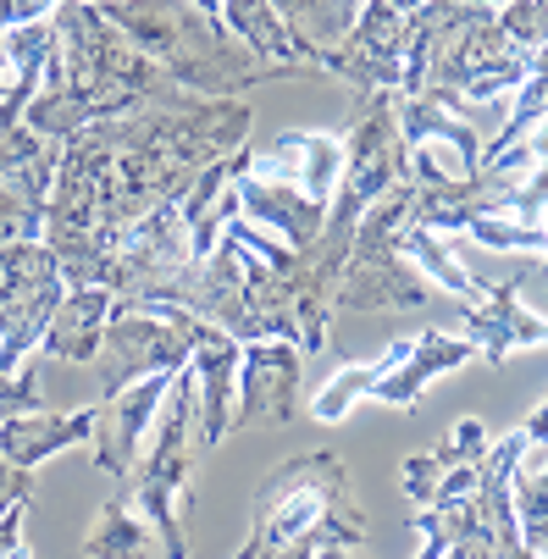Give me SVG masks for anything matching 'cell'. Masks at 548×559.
<instances>
[{"label": "cell", "instance_id": "obj_28", "mask_svg": "<svg viewBox=\"0 0 548 559\" xmlns=\"http://www.w3.org/2000/svg\"><path fill=\"white\" fill-rule=\"evenodd\" d=\"M465 233H472V245H483V250H548V227L521 222V216H510V211L477 216Z\"/></svg>", "mask_w": 548, "mask_h": 559}, {"label": "cell", "instance_id": "obj_37", "mask_svg": "<svg viewBox=\"0 0 548 559\" xmlns=\"http://www.w3.org/2000/svg\"><path fill=\"white\" fill-rule=\"evenodd\" d=\"M521 432H526V443H548V399L526 416V427H521Z\"/></svg>", "mask_w": 548, "mask_h": 559}, {"label": "cell", "instance_id": "obj_39", "mask_svg": "<svg viewBox=\"0 0 548 559\" xmlns=\"http://www.w3.org/2000/svg\"><path fill=\"white\" fill-rule=\"evenodd\" d=\"M189 7H200L205 17H222V0H189Z\"/></svg>", "mask_w": 548, "mask_h": 559}, {"label": "cell", "instance_id": "obj_13", "mask_svg": "<svg viewBox=\"0 0 548 559\" xmlns=\"http://www.w3.org/2000/svg\"><path fill=\"white\" fill-rule=\"evenodd\" d=\"M233 200H239V216L277 233L288 250H310L322 238V222H327V205L310 200L305 189L294 183H277V178H261L250 167V150H239V173H233Z\"/></svg>", "mask_w": 548, "mask_h": 559}, {"label": "cell", "instance_id": "obj_23", "mask_svg": "<svg viewBox=\"0 0 548 559\" xmlns=\"http://www.w3.org/2000/svg\"><path fill=\"white\" fill-rule=\"evenodd\" d=\"M222 23H227L233 39H239L245 50H255L261 61H277V67H310L305 50L294 45V34L283 28V17H277L272 0H222ZM310 72H317V67H310Z\"/></svg>", "mask_w": 548, "mask_h": 559}, {"label": "cell", "instance_id": "obj_3", "mask_svg": "<svg viewBox=\"0 0 548 559\" xmlns=\"http://www.w3.org/2000/svg\"><path fill=\"white\" fill-rule=\"evenodd\" d=\"M128 45H139L155 67H162L178 90L200 100H239L255 84H283V78H305L310 67H277L261 61L227 34L222 17H205L189 0H106L100 7Z\"/></svg>", "mask_w": 548, "mask_h": 559}, {"label": "cell", "instance_id": "obj_35", "mask_svg": "<svg viewBox=\"0 0 548 559\" xmlns=\"http://www.w3.org/2000/svg\"><path fill=\"white\" fill-rule=\"evenodd\" d=\"M61 7V0H0V34L17 28V23H39Z\"/></svg>", "mask_w": 548, "mask_h": 559}, {"label": "cell", "instance_id": "obj_20", "mask_svg": "<svg viewBox=\"0 0 548 559\" xmlns=\"http://www.w3.org/2000/svg\"><path fill=\"white\" fill-rule=\"evenodd\" d=\"M394 122H400V139L405 150H427V144H449L460 155V178H477L483 173V133L472 117H454L432 100H416V95H400L394 90Z\"/></svg>", "mask_w": 548, "mask_h": 559}, {"label": "cell", "instance_id": "obj_9", "mask_svg": "<svg viewBox=\"0 0 548 559\" xmlns=\"http://www.w3.org/2000/svg\"><path fill=\"white\" fill-rule=\"evenodd\" d=\"M61 294H67V277L39 238L0 245V371H17L39 349Z\"/></svg>", "mask_w": 548, "mask_h": 559}, {"label": "cell", "instance_id": "obj_33", "mask_svg": "<svg viewBox=\"0 0 548 559\" xmlns=\"http://www.w3.org/2000/svg\"><path fill=\"white\" fill-rule=\"evenodd\" d=\"M50 144L39 133H28L23 122H0V173H12L23 162H34V155H45Z\"/></svg>", "mask_w": 548, "mask_h": 559}, {"label": "cell", "instance_id": "obj_5", "mask_svg": "<svg viewBox=\"0 0 548 559\" xmlns=\"http://www.w3.org/2000/svg\"><path fill=\"white\" fill-rule=\"evenodd\" d=\"M150 432H155L150 454L128 476V504L162 537L167 559H189V537H183V499H189V471H194V371L189 366L172 371Z\"/></svg>", "mask_w": 548, "mask_h": 559}, {"label": "cell", "instance_id": "obj_38", "mask_svg": "<svg viewBox=\"0 0 548 559\" xmlns=\"http://www.w3.org/2000/svg\"><path fill=\"white\" fill-rule=\"evenodd\" d=\"M388 7H394L400 17H410V12H421V7H427V0H388Z\"/></svg>", "mask_w": 548, "mask_h": 559}, {"label": "cell", "instance_id": "obj_15", "mask_svg": "<svg viewBox=\"0 0 548 559\" xmlns=\"http://www.w3.org/2000/svg\"><path fill=\"white\" fill-rule=\"evenodd\" d=\"M472 355H477L472 338H454V333H438V328L421 333V338H405V344H394V349L382 355V371L371 382V399H382V405H394V411H416L427 382L460 371Z\"/></svg>", "mask_w": 548, "mask_h": 559}, {"label": "cell", "instance_id": "obj_16", "mask_svg": "<svg viewBox=\"0 0 548 559\" xmlns=\"http://www.w3.org/2000/svg\"><path fill=\"white\" fill-rule=\"evenodd\" d=\"M239 355H245V344L227 338L222 328H211V338L189 355V371H194V443H200V449H216L222 438H233Z\"/></svg>", "mask_w": 548, "mask_h": 559}, {"label": "cell", "instance_id": "obj_26", "mask_svg": "<svg viewBox=\"0 0 548 559\" xmlns=\"http://www.w3.org/2000/svg\"><path fill=\"white\" fill-rule=\"evenodd\" d=\"M400 255H405V261H410V266H416L427 283H438V288L460 294L465 305H472V299H483V283H472V272L460 266V255L449 250V238H443V233L405 222V233H400Z\"/></svg>", "mask_w": 548, "mask_h": 559}, {"label": "cell", "instance_id": "obj_42", "mask_svg": "<svg viewBox=\"0 0 548 559\" xmlns=\"http://www.w3.org/2000/svg\"><path fill=\"white\" fill-rule=\"evenodd\" d=\"M7 559H28V548H17V554H7Z\"/></svg>", "mask_w": 548, "mask_h": 559}, {"label": "cell", "instance_id": "obj_29", "mask_svg": "<svg viewBox=\"0 0 548 559\" xmlns=\"http://www.w3.org/2000/svg\"><path fill=\"white\" fill-rule=\"evenodd\" d=\"M499 28L521 50H543L548 45V0H504V7H499Z\"/></svg>", "mask_w": 548, "mask_h": 559}, {"label": "cell", "instance_id": "obj_32", "mask_svg": "<svg viewBox=\"0 0 548 559\" xmlns=\"http://www.w3.org/2000/svg\"><path fill=\"white\" fill-rule=\"evenodd\" d=\"M39 371H0V421L7 416H23V411H39Z\"/></svg>", "mask_w": 548, "mask_h": 559}, {"label": "cell", "instance_id": "obj_1", "mask_svg": "<svg viewBox=\"0 0 548 559\" xmlns=\"http://www.w3.org/2000/svg\"><path fill=\"white\" fill-rule=\"evenodd\" d=\"M50 28L56 50L45 61L39 95L23 111V128L39 133L45 144H67L90 122L189 100V90H178L139 45H128V34H117L111 17L90 0H61L50 12Z\"/></svg>", "mask_w": 548, "mask_h": 559}, {"label": "cell", "instance_id": "obj_19", "mask_svg": "<svg viewBox=\"0 0 548 559\" xmlns=\"http://www.w3.org/2000/svg\"><path fill=\"white\" fill-rule=\"evenodd\" d=\"M111 305H117L111 288H67L61 305L50 310V322H45L39 349L50 360H67V366H95L106 322H111Z\"/></svg>", "mask_w": 548, "mask_h": 559}, {"label": "cell", "instance_id": "obj_31", "mask_svg": "<svg viewBox=\"0 0 548 559\" xmlns=\"http://www.w3.org/2000/svg\"><path fill=\"white\" fill-rule=\"evenodd\" d=\"M438 476H443V465H438V454L432 449H416L410 460H405V471H400V488L410 493V504H432V488H438Z\"/></svg>", "mask_w": 548, "mask_h": 559}, {"label": "cell", "instance_id": "obj_10", "mask_svg": "<svg viewBox=\"0 0 548 559\" xmlns=\"http://www.w3.org/2000/svg\"><path fill=\"white\" fill-rule=\"evenodd\" d=\"M405 39H410V17H400L388 0H366L355 28L344 34V45L322 61V72L344 78L360 95H382L400 90L405 78Z\"/></svg>", "mask_w": 548, "mask_h": 559}, {"label": "cell", "instance_id": "obj_25", "mask_svg": "<svg viewBox=\"0 0 548 559\" xmlns=\"http://www.w3.org/2000/svg\"><path fill=\"white\" fill-rule=\"evenodd\" d=\"M510 488H515L521 543L548 559V443H526V454L515 460V483Z\"/></svg>", "mask_w": 548, "mask_h": 559}, {"label": "cell", "instance_id": "obj_6", "mask_svg": "<svg viewBox=\"0 0 548 559\" xmlns=\"http://www.w3.org/2000/svg\"><path fill=\"white\" fill-rule=\"evenodd\" d=\"M410 222V183H394L355 222V250L333 294V316H377V310H421L432 299L427 277L400 255V233Z\"/></svg>", "mask_w": 548, "mask_h": 559}, {"label": "cell", "instance_id": "obj_27", "mask_svg": "<svg viewBox=\"0 0 548 559\" xmlns=\"http://www.w3.org/2000/svg\"><path fill=\"white\" fill-rule=\"evenodd\" d=\"M377 371H382V360H371V366H344L322 393H317V405H310V416H317V421H344L355 405H360V399H371V382H377Z\"/></svg>", "mask_w": 548, "mask_h": 559}, {"label": "cell", "instance_id": "obj_34", "mask_svg": "<svg viewBox=\"0 0 548 559\" xmlns=\"http://www.w3.org/2000/svg\"><path fill=\"white\" fill-rule=\"evenodd\" d=\"M17 504H34V471H23L0 454V515L17 510Z\"/></svg>", "mask_w": 548, "mask_h": 559}, {"label": "cell", "instance_id": "obj_21", "mask_svg": "<svg viewBox=\"0 0 548 559\" xmlns=\"http://www.w3.org/2000/svg\"><path fill=\"white\" fill-rule=\"evenodd\" d=\"M84 438H95V405L61 411V416L23 411V416H7V421H0V454H7L12 465H23V471L45 465L50 454H61V449H72V443H84Z\"/></svg>", "mask_w": 548, "mask_h": 559}, {"label": "cell", "instance_id": "obj_4", "mask_svg": "<svg viewBox=\"0 0 548 559\" xmlns=\"http://www.w3.org/2000/svg\"><path fill=\"white\" fill-rule=\"evenodd\" d=\"M288 543L310 548H360L366 543V510L349 488V460L338 449L294 454L283 460L250 504V532L233 559H266Z\"/></svg>", "mask_w": 548, "mask_h": 559}, {"label": "cell", "instance_id": "obj_7", "mask_svg": "<svg viewBox=\"0 0 548 559\" xmlns=\"http://www.w3.org/2000/svg\"><path fill=\"white\" fill-rule=\"evenodd\" d=\"M211 338V322L178 310V305H111V322L95 355L100 371V399L122 393L128 382L162 377V371H183L189 355Z\"/></svg>", "mask_w": 548, "mask_h": 559}, {"label": "cell", "instance_id": "obj_18", "mask_svg": "<svg viewBox=\"0 0 548 559\" xmlns=\"http://www.w3.org/2000/svg\"><path fill=\"white\" fill-rule=\"evenodd\" d=\"M250 167H255L261 178L294 183V189H305L310 200L333 205V189H338V178H344V139H333V133H299V128H294V133H277L272 150L250 155Z\"/></svg>", "mask_w": 548, "mask_h": 559}, {"label": "cell", "instance_id": "obj_43", "mask_svg": "<svg viewBox=\"0 0 548 559\" xmlns=\"http://www.w3.org/2000/svg\"><path fill=\"white\" fill-rule=\"evenodd\" d=\"M90 7H106V0H90Z\"/></svg>", "mask_w": 548, "mask_h": 559}, {"label": "cell", "instance_id": "obj_14", "mask_svg": "<svg viewBox=\"0 0 548 559\" xmlns=\"http://www.w3.org/2000/svg\"><path fill=\"white\" fill-rule=\"evenodd\" d=\"M167 382H172V371L128 382L122 393H111V399H100V405H95V438H90L95 443V465L106 476H117V483H128V476H133L139 443L155 427V411H162V399H167Z\"/></svg>", "mask_w": 548, "mask_h": 559}, {"label": "cell", "instance_id": "obj_36", "mask_svg": "<svg viewBox=\"0 0 548 559\" xmlns=\"http://www.w3.org/2000/svg\"><path fill=\"white\" fill-rule=\"evenodd\" d=\"M23 515H28V504H17V510L0 515V559L23 548Z\"/></svg>", "mask_w": 548, "mask_h": 559}, {"label": "cell", "instance_id": "obj_2", "mask_svg": "<svg viewBox=\"0 0 548 559\" xmlns=\"http://www.w3.org/2000/svg\"><path fill=\"white\" fill-rule=\"evenodd\" d=\"M532 50H521L493 7L477 0H427L410 12V39H405V78L400 95L432 100L454 117H472L477 106L510 100L526 84Z\"/></svg>", "mask_w": 548, "mask_h": 559}, {"label": "cell", "instance_id": "obj_12", "mask_svg": "<svg viewBox=\"0 0 548 559\" xmlns=\"http://www.w3.org/2000/svg\"><path fill=\"white\" fill-rule=\"evenodd\" d=\"M299 366L294 344L261 338L239 355V399H233V432L239 427H288L299 416Z\"/></svg>", "mask_w": 548, "mask_h": 559}, {"label": "cell", "instance_id": "obj_11", "mask_svg": "<svg viewBox=\"0 0 548 559\" xmlns=\"http://www.w3.org/2000/svg\"><path fill=\"white\" fill-rule=\"evenodd\" d=\"M394 183H410V150H405L400 122H394V90H382V95H366L360 122L344 139V178H338V189H349V194H360L371 205Z\"/></svg>", "mask_w": 548, "mask_h": 559}, {"label": "cell", "instance_id": "obj_22", "mask_svg": "<svg viewBox=\"0 0 548 559\" xmlns=\"http://www.w3.org/2000/svg\"><path fill=\"white\" fill-rule=\"evenodd\" d=\"M283 28L294 34V45L305 50V61L322 72V61L344 45V34L355 28L366 0H272Z\"/></svg>", "mask_w": 548, "mask_h": 559}, {"label": "cell", "instance_id": "obj_40", "mask_svg": "<svg viewBox=\"0 0 548 559\" xmlns=\"http://www.w3.org/2000/svg\"><path fill=\"white\" fill-rule=\"evenodd\" d=\"M317 559H355V554H349V548H322Z\"/></svg>", "mask_w": 548, "mask_h": 559}, {"label": "cell", "instance_id": "obj_30", "mask_svg": "<svg viewBox=\"0 0 548 559\" xmlns=\"http://www.w3.org/2000/svg\"><path fill=\"white\" fill-rule=\"evenodd\" d=\"M432 454H438L443 471H449V465H477V460L488 454V432H483V421H477V416H460L454 432H449L443 443H432Z\"/></svg>", "mask_w": 548, "mask_h": 559}, {"label": "cell", "instance_id": "obj_17", "mask_svg": "<svg viewBox=\"0 0 548 559\" xmlns=\"http://www.w3.org/2000/svg\"><path fill=\"white\" fill-rule=\"evenodd\" d=\"M521 283L526 277H504V283H488L483 299L465 305V328H472V344L488 366H504L510 349H532V344H548V322L532 316L521 305Z\"/></svg>", "mask_w": 548, "mask_h": 559}, {"label": "cell", "instance_id": "obj_8", "mask_svg": "<svg viewBox=\"0 0 548 559\" xmlns=\"http://www.w3.org/2000/svg\"><path fill=\"white\" fill-rule=\"evenodd\" d=\"M189 266H194L189 222L172 200V205H155L122 233V245L111 250V266H106V288L122 305H167V294L183 283Z\"/></svg>", "mask_w": 548, "mask_h": 559}, {"label": "cell", "instance_id": "obj_41", "mask_svg": "<svg viewBox=\"0 0 548 559\" xmlns=\"http://www.w3.org/2000/svg\"><path fill=\"white\" fill-rule=\"evenodd\" d=\"M477 7H493V12H499V7H504V0H477Z\"/></svg>", "mask_w": 548, "mask_h": 559}, {"label": "cell", "instance_id": "obj_24", "mask_svg": "<svg viewBox=\"0 0 548 559\" xmlns=\"http://www.w3.org/2000/svg\"><path fill=\"white\" fill-rule=\"evenodd\" d=\"M84 554H90V559H167V554H162V537L144 526V515L128 504V493L100 510L95 532L84 537Z\"/></svg>", "mask_w": 548, "mask_h": 559}]
</instances>
